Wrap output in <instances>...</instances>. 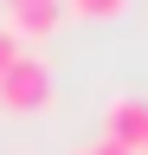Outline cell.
Wrapping results in <instances>:
<instances>
[{
    "instance_id": "2",
    "label": "cell",
    "mask_w": 148,
    "mask_h": 155,
    "mask_svg": "<svg viewBox=\"0 0 148 155\" xmlns=\"http://www.w3.org/2000/svg\"><path fill=\"white\" fill-rule=\"evenodd\" d=\"M7 7V32L13 39H52L65 19V0H0Z\"/></svg>"
},
{
    "instance_id": "3",
    "label": "cell",
    "mask_w": 148,
    "mask_h": 155,
    "mask_svg": "<svg viewBox=\"0 0 148 155\" xmlns=\"http://www.w3.org/2000/svg\"><path fill=\"white\" fill-rule=\"evenodd\" d=\"M109 142L129 149V155L148 149V104L142 97H116V104H109Z\"/></svg>"
},
{
    "instance_id": "5",
    "label": "cell",
    "mask_w": 148,
    "mask_h": 155,
    "mask_svg": "<svg viewBox=\"0 0 148 155\" xmlns=\"http://www.w3.org/2000/svg\"><path fill=\"white\" fill-rule=\"evenodd\" d=\"M13 58H20V39H13L7 26H0V71H7V65H13Z\"/></svg>"
},
{
    "instance_id": "6",
    "label": "cell",
    "mask_w": 148,
    "mask_h": 155,
    "mask_svg": "<svg viewBox=\"0 0 148 155\" xmlns=\"http://www.w3.org/2000/svg\"><path fill=\"white\" fill-rule=\"evenodd\" d=\"M77 155H129V149H116V142L103 136V142H90V149H77Z\"/></svg>"
},
{
    "instance_id": "4",
    "label": "cell",
    "mask_w": 148,
    "mask_h": 155,
    "mask_svg": "<svg viewBox=\"0 0 148 155\" xmlns=\"http://www.w3.org/2000/svg\"><path fill=\"white\" fill-rule=\"evenodd\" d=\"M129 0H65V13H84V19H116Z\"/></svg>"
},
{
    "instance_id": "1",
    "label": "cell",
    "mask_w": 148,
    "mask_h": 155,
    "mask_svg": "<svg viewBox=\"0 0 148 155\" xmlns=\"http://www.w3.org/2000/svg\"><path fill=\"white\" fill-rule=\"evenodd\" d=\"M45 104H52V65L32 58V52H20L7 71H0V110L7 116H32Z\"/></svg>"
},
{
    "instance_id": "7",
    "label": "cell",
    "mask_w": 148,
    "mask_h": 155,
    "mask_svg": "<svg viewBox=\"0 0 148 155\" xmlns=\"http://www.w3.org/2000/svg\"><path fill=\"white\" fill-rule=\"evenodd\" d=\"M142 155H148V149H142Z\"/></svg>"
}]
</instances>
